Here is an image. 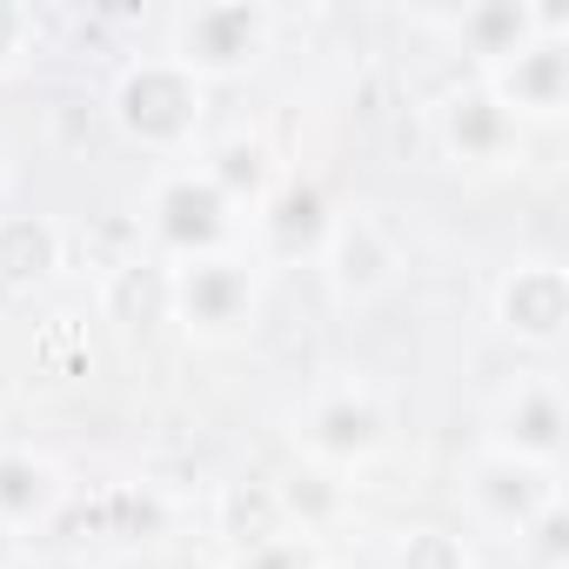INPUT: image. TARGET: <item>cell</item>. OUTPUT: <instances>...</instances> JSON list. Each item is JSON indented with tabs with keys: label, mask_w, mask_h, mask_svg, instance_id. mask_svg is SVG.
Instances as JSON below:
<instances>
[{
	"label": "cell",
	"mask_w": 569,
	"mask_h": 569,
	"mask_svg": "<svg viewBox=\"0 0 569 569\" xmlns=\"http://www.w3.org/2000/svg\"><path fill=\"white\" fill-rule=\"evenodd\" d=\"M108 114L114 128L134 141V148H154V154H174L194 141L201 114H208V81H194L181 61L154 54V61H128L114 94H108Z\"/></svg>",
	"instance_id": "1"
},
{
	"label": "cell",
	"mask_w": 569,
	"mask_h": 569,
	"mask_svg": "<svg viewBox=\"0 0 569 569\" xmlns=\"http://www.w3.org/2000/svg\"><path fill=\"white\" fill-rule=\"evenodd\" d=\"M268 34H274V14L261 0H201V8L174 14L168 61H181L194 81H221V74L254 68L268 54Z\"/></svg>",
	"instance_id": "2"
},
{
	"label": "cell",
	"mask_w": 569,
	"mask_h": 569,
	"mask_svg": "<svg viewBox=\"0 0 569 569\" xmlns=\"http://www.w3.org/2000/svg\"><path fill=\"white\" fill-rule=\"evenodd\" d=\"M254 302H261V281L241 254L214 248V254H194L174 268V316L188 336H234L254 322Z\"/></svg>",
	"instance_id": "3"
},
{
	"label": "cell",
	"mask_w": 569,
	"mask_h": 569,
	"mask_svg": "<svg viewBox=\"0 0 569 569\" xmlns=\"http://www.w3.org/2000/svg\"><path fill=\"white\" fill-rule=\"evenodd\" d=\"M148 228H154V241H161L168 254L194 261V254H214V248L228 241V228H234V201H228L201 168H188V174H168V181L154 188V201H148Z\"/></svg>",
	"instance_id": "4"
},
{
	"label": "cell",
	"mask_w": 569,
	"mask_h": 569,
	"mask_svg": "<svg viewBox=\"0 0 569 569\" xmlns=\"http://www.w3.org/2000/svg\"><path fill=\"white\" fill-rule=\"evenodd\" d=\"M489 101L522 128V121H556L562 114V101H569V41H562V28H549V34H536L529 48H516L509 61H496L489 68Z\"/></svg>",
	"instance_id": "5"
},
{
	"label": "cell",
	"mask_w": 569,
	"mask_h": 569,
	"mask_svg": "<svg viewBox=\"0 0 569 569\" xmlns=\"http://www.w3.org/2000/svg\"><path fill=\"white\" fill-rule=\"evenodd\" d=\"M382 429H389V416H382L376 389H362V382H336V389H322L302 409V442L322 462H362V456H376Z\"/></svg>",
	"instance_id": "6"
},
{
	"label": "cell",
	"mask_w": 569,
	"mask_h": 569,
	"mask_svg": "<svg viewBox=\"0 0 569 569\" xmlns=\"http://www.w3.org/2000/svg\"><path fill=\"white\" fill-rule=\"evenodd\" d=\"M496 322L529 349L562 342V329H569V274L556 261H516L502 274V289H496Z\"/></svg>",
	"instance_id": "7"
},
{
	"label": "cell",
	"mask_w": 569,
	"mask_h": 569,
	"mask_svg": "<svg viewBox=\"0 0 569 569\" xmlns=\"http://www.w3.org/2000/svg\"><path fill=\"white\" fill-rule=\"evenodd\" d=\"M322 261H329V281H336L342 302L382 296L396 281V268H402V254H396V241H389V228L376 214H336L329 241H322Z\"/></svg>",
	"instance_id": "8"
},
{
	"label": "cell",
	"mask_w": 569,
	"mask_h": 569,
	"mask_svg": "<svg viewBox=\"0 0 569 569\" xmlns=\"http://www.w3.org/2000/svg\"><path fill=\"white\" fill-rule=\"evenodd\" d=\"M469 496H476V509H482L489 522H502V529H529V522L556 502V476H549L542 462H522V456L489 449V456L469 469Z\"/></svg>",
	"instance_id": "9"
},
{
	"label": "cell",
	"mask_w": 569,
	"mask_h": 569,
	"mask_svg": "<svg viewBox=\"0 0 569 569\" xmlns=\"http://www.w3.org/2000/svg\"><path fill=\"white\" fill-rule=\"evenodd\" d=\"M436 134H442V148H449L456 161H469V168H496V161H509L516 141H522V128L489 101V88H456V94L436 108Z\"/></svg>",
	"instance_id": "10"
},
{
	"label": "cell",
	"mask_w": 569,
	"mask_h": 569,
	"mask_svg": "<svg viewBox=\"0 0 569 569\" xmlns=\"http://www.w3.org/2000/svg\"><path fill=\"white\" fill-rule=\"evenodd\" d=\"M442 28H449L469 54H482V68H496V61H509L516 48H529L536 34H549V28H562V21L542 14V8H529V0H476V8L442 14Z\"/></svg>",
	"instance_id": "11"
},
{
	"label": "cell",
	"mask_w": 569,
	"mask_h": 569,
	"mask_svg": "<svg viewBox=\"0 0 569 569\" xmlns=\"http://www.w3.org/2000/svg\"><path fill=\"white\" fill-rule=\"evenodd\" d=\"M329 201H322V188L316 181H281V188H268L261 194V241H268V254L274 261H302V254H322V241H329Z\"/></svg>",
	"instance_id": "12"
},
{
	"label": "cell",
	"mask_w": 569,
	"mask_h": 569,
	"mask_svg": "<svg viewBox=\"0 0 569 569\" xmlns=\"http://www.w3.org/2000/svg\"><path fill=\"white\" fill-rule=\"evenodd\" d=\"M562 429H569V416H562L556 382H522V389L496 409V449H502V456H522V462H542V469H556Z\"/></svg>",
	"instance_id": "13"
},
{
	"label": "cell",
	"mask_w": 569,
	"mask_h": 569,
	"mask_svg": "<svg viewBox=\"0 0 569 569\" xmlns=\"http://www.w3.org/2000/svg\"><path fill=\"white\" fill-rule=\"evenodd\" d=\"M101 309H108V322H121V329L168 322V316H174V268H168V261H141V254L121 261V268H108Z\"/></svg>",
	"instance_id": "14"
},
{
	"label": "cell",
	"mask_w": 569,
	"mask_h": 569,
	"mask_svg": "<svg viewBox=\"0 0 569 569\" xmlns=\"http://www.w3.org/2000/svg\"><path fill=\"white\" fill-rule=\"evenodd\" d=\"M61 502V476L34 449H0V529H28L48 522Z\"/></svg>",
	"instance_id": "15"
},
{
	"label": "cell",
	"mask_w": 569,
	"mask_h": 569,
	"mask_svg": "<svg viewBox=\"0 0 569 569\" xmlns=\"http://www.w3.org/2000/svg\"><path fill=\"white\" fill-rule=\"evenodd\" d=\"M61 268V228L48 214H0V281L34 289Z\"/></svg>",
	"instance_id": "16"
},
{
	"label": "cell",
	"mask_w": 569,
	"mask_h": 569,
	"mask_svg": "<svg viewBox=\"0 0 569 569\" xmlns=\"http://www.w3.org/2000/svg\"><path fill=\"white\" fill-rule=\"evenodd\" d=\"M296 522H289V502H281V489H268V482H228L221 489V536L248 556V549H261V542H274V536H289Z\"/></svg>",
	"instance_id": "17"
},
{
	"label": "cell",
	"mask_w": 569,
	"mask_h": 569,
	"mask_svg": "<svg viewBox=\"0 0 569 569\" xmlns=\"http://www.w3.org/2000/svg\"><path fill=\"white\" fill-rule=\"evenodd\" d=\"M201 174H208L234 208H241V201H254V208H261V194L274 188V154H268V141H254V134H228V141L208 154V168H201Z\"/></svg>",
	"instance_id": "18"
},
{
	"label": "cell",
	"mask_w": 569,
	"mask_h": 569,
	"mask_svg": "<svg viewBox=\"0 0 569 569\" xmlns=\"http://www.w3.org/2000/svg\"><path fill=\"white\" fill-rule=\"evenodd\" d=\"M396 569H469L462 542L442 536V529H409L402 549H396Z\"/></svg>",
	"instance_id": "19"
},
{
	"label": "cell",
	"mask_w": 569,
	"mask_h": 569,
	"mask_svg": "<svg viewBox=\"0 0 569 569\" xmlns=\"http://www.w3.org/2000/svg\"><path fill=\"white\" fill-rule=\"evenodd\" d=\"M234 569H316V542H309V529H289V536L248 549Z\"/></svg>",
	"instance_id": "20"
},
{
	"label": "cell",
	"mask_w": 569,
	"mask_h": 569,
	"mask_svg": "<svg viewBox=\"0 0 569 569\" xmlns=\"http://www.w3.org/2000/svg\"><path fill=\"white\" fill-rule=\"evenodd\" d=\"M21 41H28V14L21 8H0V68L21 54Z\"/></svg>",
	"instance_id": "21"
},
{
	"label": "cell",
	"mask_w": 569,
	"mask_h": 569,
	"mask_svg": "<svg viewBox=\"0 0 569 569\" xmlns=\"http://www.w3.org/2000/svg\"><path fill=\"white\" fill-rule=\"evenodd\" d=\"M529 529H536V549H542V556H562V502H549Z\"/></svg>",
	"instance_id": "22"
},
{
	"label": "cell",
	"mask_w": 569,
	"mask_h": 569,
	"mask_svg": "<svg viewBox=\"0 0 569 569\" xmlns=\"http://www.w3.org/2000/svg\"><path fill=\"white\" fill-rule=\"evenodd\" d=\"M48 569H88V562H48Z\"/></svg>",
	"instance_id": "23"
},
{
	"label": "cell",
	"mask_w": 569,
	"mask_h": 569,
	"mask_svg": "<svg viewBox=\"0 0 569 569\" xmlns=\"http://www.w3.org/2000/svg\"><path fill=\"white\" fill-rule=\"evenodd\" d=\"M0 549H8V529H0Z\"/></svg>",
	"instance_id": "24"
}]
</instances>
